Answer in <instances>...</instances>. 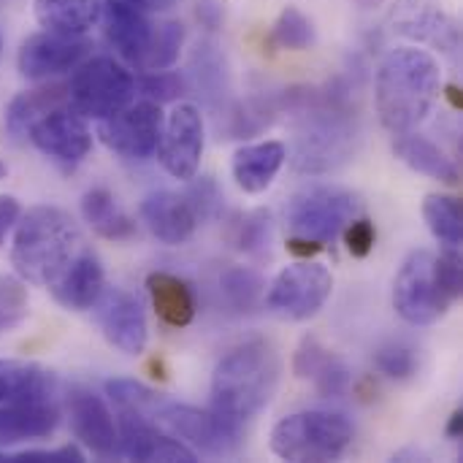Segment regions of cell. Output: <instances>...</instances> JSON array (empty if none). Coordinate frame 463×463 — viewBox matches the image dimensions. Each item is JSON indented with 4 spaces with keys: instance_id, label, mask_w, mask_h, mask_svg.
Here are the masks:
<instances>
[{
    "instance_id": "6da1fadb",
    "label": "cell",
    "mask_w": 463,
    "mask_h": 463,
    "mask_svg": "<svg viewBox=\"0 0 463 463\" xmlns=\"http://www.w3.org/2000/svg\"><path fill=\"white\" fill-rule=\"evenodd\" d=\"M442 92L439 60L418 46L391 49L374 81V103L388 133L404 136L418 130L434 111Z\"/></svg>"
},
{
    "instance_id": "7a4b0ae2",
    "label": "cell",
    "mask_w": 463,
    "mask_h": 463,
    "mask_svg": "<svg viewBox=\"0 0 463 463\" xmlns=\"http://www.w3.org/2000/svg\"><path fill=\"white\" fill-rule=\"evenodd\" d=\"M282 377V361L271 342L250 339L231 350L212 374V410L236 426L260 415Z\"/></svg>"
},
{
    "instance_id": "3957f363",
    "label": "cell",
    "mask_w": 463,
    "mask_h": 463,
    "mask_svg": "<svg viewBox=\"0 0 463 463\" xmlns=\"http://www.w3.org/2000/svg\"><path fill=\"white\" fill-rule=\"evenodd\" d=\"M81 250V231L65 209L33 206L14 225L11 266L22 282L49 288Z\"/></svg>"
},
{
    "instance_id": "277c9868",
    "label": "cell",
    "mask_w": 463,
    "mask_h": 463,
    "mask_svg": "<svg viewBox=\"0 0 463 463\" xmlns=\"http://www.w3.org/2000/svg\"><path fill=\"white\" fill-rule=\"evenodd\" d=\"M57 380L33 361L0 358V448L49 437L60 423Z\"/></svg>"
},
{
    "instance_id": "5b68a950",
    "label": "cell",
    "mask_w": 463,
    "mask_h": 463,
    "mask_svg": "<svg viewBox=\"0 0 463 463\" xmlns=\"http://www.w3.org/2000/svg\"><path fill=\"white\" fill-rule=\"evenodd\" d=\"M353 423L339 412L307 410L282 418L271 431L277 458L293 463L336 461L353 445Z\"/></svg>"
},
{
    "instance_id": "8992f818",
    "label": "cell",
    "mask_w": 463,
    "mask_h": 463,
    "mask_svg": "<svg viewBox=\"0 0 463 463\" xmlns=\"http://www.w3.org/2000/svg\"><path fill=\"white\" fill-rule=\"evenodd\" d=\"M68 106L84 119H106L133 100L136 79L114 57L81 60L65 87Z\"/></svg>"
},
{
    "instance_id": "52a82bcc",
    "label": "cell",
    "mask_w": 463,
    "mask_h": 463,
    "mask_svg": "<svg viewBox=\"0 0 463 463\" xmlns=\"http://www.w3.org/2000/svg\"><path fill=\"white\" fill-rule=\"evenodd\" d=\"M358 212H361L358 195L342 187L320 184L290 198L285 209V222L293 231V236L326 247L358 217Z\"/></svg>"
},
{
    "instance_id": "ba28073f",
    "label": "cell",
    "mask_w": 463,
    "mask_h": 463,
    "mask_svg": "<svg viewBox=\"0 0 463 463\" xmlns=\"http://www.w3.org/2000/svg\"><path fill=\"white\" fill-rule=\"evenodd\" d=\"M152 420H157L168 434L184 442L195 456L225 458L241 448V426L231 423L228 418L217 415L214 410H198L190 404H176L160 396Z\"/></svg>"
},
{
    "instance_id": "9c48e42d",
    "label": "cell",
    "mask_w": 463,
    "mask_h": 463,
    "mask_svg": "<svg viewBox=\"0 0 463 463\" xmlns=\"http://www.w3.org/2000/svg\"><path fill=\"white\" fill-rule=\"evenodd\" d=\"M355 149V125L342 109H317L307 117L296 138L293 165L301 174H326Z\"/></svg>"
},
{
    "instance_id": "30bf717a",
    "label": "cell",
    "mask_w": 463,
    "mask_h": 463,
    "mask_svg": "<svg viewBox=\"0 0 463 463\" xmlns=\"http://www.w3.org/2000/svg\"><path fill=\"white\" fill-rule=\"evenodd\" d=\"M334 277L326 266L301 260L277 274L269 288L266 304L274 315L285 320H309L331 298Z\"/></svg>"
},
{
    "instance_id": "8fae6325",
    "label": "cell",
    "mask_w": 463,
    "mask_h": 463,
    "mask_svg": "<svg viewBox=\"0 0 463 463\" xmlns=\"http://www.w3.org/2000/svg\"><path fill=\"white\" fill-rule=\"evenodd\" d=\"M393 307L410 326H431L450 309L437 285L434 255L429 250H418L404 260L393 285Z\"/></svg>"
},
{
    "instance_id": "7c38bea8",
    "label": "cell",
    "mask_w": 463,
    "mask_h": 463,
    "mask_svg": "<svg viewBox=\"0 0 463 463\" xmlns=\"http://www.w3.org/2000/svg\"><path fill=\"white\" fill-rule=\"evenodd\" d=\"M163 125H165V119H163L160 103L138 100V103H128L117 114L100 119L98 136L111 152H117L128 160H146L160 146Z\"/></svg>"
},
{
    "instance_id": "4fadbf2b",
    "label": "cell",
    "mask_w": 463,
    "mask_h": 463,
    "mask_svg": "<svg viewBox=\"0 0 463 463\" xmlns=\"http://www.w3.org/2000/svg\"><path fill=\"white\" fill-rule=\"evenodd\" d=\"M27 138L41 155L62 165H79L92 149V133L87 128V119L76 114L68 103L35 119L27 130Z\"/></svg>"
},
{
    "instance_id": "5bb4252c",
    "label": "cell",
    "mask_w": 463,
    "mask_h": 463,
    "mask_svg": "<svg viewBox=\"0 0 463 463\" xmlns=\"http://www.w3.org/2000/svg\"><path fill=\"white\" fill-rule=\"evenodd\" d=\"M119 412V453L130 461L144 463H193L198 456L179 442L174 434L163 431L157 420L133 410Z\"/></svg>"
},
{
    "instance_id": "9a60e30c",
    "label": "cell",
    "mask_w": 463,
    "mask_h": 463,
    "mask_svg": "<svg viewBox=\"0 0 463 463\" xmlns=\"http://www.w3.org/2000/svg\"><path fill=\"white\" fill-rule=\"evenodd\" d=\"M95 323L100 334L125 355H141L149 339L146 315L136 296L122 288H103L100 298L92 304Z\"/></svg>"
},
{
    "instance_id": "2e32d148",
    "label": "cell",
    "mask_w": 463,
    "mask_h": 463,
    "mask_svg": "<svg viewBox=\"0 0 463 463\" xmlns=\"http://www.w3.org/2000/svg\"><path fill=\"white\" fill-rule=\"evenodd\" d=\"M160 163L163 168L182 182L195 179L201 155H203V119L201 111L190 103H179L168 122L163 125V138H160Z\"/></svg>"
},
{
    "instance_id": "e0dca14e",
    "label": "cell",
    "mask_w": 463,
    "mask_h": 463,
    "mask_svg": "<svg viewBox=\"0 0 463 463\" xmlns=\"http://www.w3.org/2000/svg\"><path fill=\"white\" fill-rule=\"evenodd\" d=\"M90 52L84 35H60V33H35L24 38L16 54V68L30 81H43L60 73L73 71Z\"/></svg>"
},
{
    "instance_id": "ac0fdd59",
    "label": "cell",
    "mask_w": 463,
    "mask_h": 463,
    "mask_svg": "<svg viewBox=\"0 0 463 463\" xmlns=\"http://www.w3.org/2000/svg\"><path fill=\"white\" fill-rule=\"evenodd\" d=\"M65 407L71 418V431L87 450H92L100 458L119 456V431L114 415L95 391L73 385L68 391Z\"/></svg>"
},
{
    "instance_id": "d6986e66",
    "label": "cell",
    "mask_w": 463,
    "mask_h": 463,
    "mask_svg": "<svg viewBox=\"0 0 463 463\" xmlns=\"http://www.w3.org/2000/svg\"><path fill=\"white\" fill-rule=\"evenodd\" d=\"M141 222L149 228V233L157 241L176 247V244H184L193 239L195 228L203 222V214H201L195 198L190 195V190H184V193L157 190L144 198Z\"/></svg>"
},
{
    "instance_id": "ffe728a7",
    "label": "cell",
    "mask_w": 463,
    "mask_h": 463,
    "mask_svg": "<svg viewBox=\"0 0 463 463\" xmlns=\"http://www.w3.org/2000/svg\"><path fill=\"white\" fill-rule=\"evenodd\" d=\"M100 19H103L106 41L117 49V54L122 60H128L130 65H136L141 71L146 52L152 46L155 24L144 16L141 8H136L125 0H106Z\"/></svg>"
},
{
    "instance_id": "44dd1931",
    "label": "cell",
    "mask_w": 463,
    "mask_h": 463,
    "mask_svg": "<svg viewBox=\"0 0 463 463\" xmlns=\"http://www.w3.org/2000/svg\"><path fill=\"white\" fill-rule=\"evenodd\" d=\"M106 288V274H103V266L98 260V255L92 250H81L71 266L49 285L52 290V298L65 307V309H73V312H84V309H92V304L100 298Z\"/></svg>"
},
{
    "instance_id": "7402d4cb",
    "label": "cell",
    "mask_w": 463,
    "mask_h": 463,
    "mask_svg": "<svg viewBox=\"0 0 463 463\" xmlns=\"http://www.w3.org/2000/svg\"><path fill=\"white\" fill-rule=\"evenodd\" d=\"M285 160H288V146L282 141L247 144L233 155V163H231L233 179L244 193L258 195L277 179Z\"/></svg>"
},
{
    "instance_id": "603a6c76",
    "label": "cell",
    "mask_w": 463,
    "mask_h": 463,
    "mask_svg": "<svg viewBox=\"0 0 463 463\" xmlns=\"http://www.w3.org/2000/svg\"><path fill=\"white\" fill-rule=\"evenodd\" d=\"M146 290L157 317L171 328H187L195 320V293L193 288L168 271H152L146 277Z\"/></svg>"
},
{
    "instance_id": "cb8c5ba5",
    "label": "cell",
    "mask_w": 463,
    "mask_h": 463,
    "mask_svg": "<svg viewBox=\"0 0 463 463\" xmlns=\"http://www.w3.org/2000/svg\"><path fill=\"white\" fill-rule=\"evenodd\" d=\"M103 0H33L35 22L60 35H84L98 24Z\"/></svg>"
},
{
    "instance_id": "d4e9b609",
    "label": "cell",
    "mask_w": 463,
    "mask_h": 463,
    "mask_svg": "<svg viewBox=\"0 0 463 463\" xmlns=\"http://www.w3.org/2000/svg\"><path fill=\"white\" fill-rule=\"evenodd\" d=\"M393 24L399 33H404L412 41L434 43V46H442L448 52H453L458 46L456 22L434 5H420V3L404 5L399 11V16H393Z\"/></svg>"
},
{
    "instance_id": "484cf974",
    "label": "cell",
    "mask_w": 463,
    "mask_h": 463,
    "mask_svg": "<svg viewBox=\"0 0 463 463\" xmlns=\"http://www.w3.org/2000/svg\"><path fill=\"white\" fill-rule=\"evenodd\" d=\"M393 152L402 163H407L412 171L418 174H426L437 182H445V184H458L461 174H458V165L445 155V149H439L434 141H429L426 136H418L415 130L412 133H404V136H396V144H393Z\"/></svg>"
},
{
    "instance_id": "4316f807",
    "label": "cell",
    "mask_w": 463,
    "mask_h": 463,
    "mask_svg": "<svg viewBox=\"0 0 463 463\" xmlns=\"http://www.w3.org/2000/svg\"><path fill=\"white\" fill-rule=\"evenodd\" d=\"M81 217L100 239L128 241L136 236L133 217L122 212V206L106 187H92L81 195Z\"/></svg>"
},
{
    "instance_id": "83f0119b",
    "label": "cell",
    "mask_w": 463,
    "mask_h": 463,
    "mask_svg": "<svg viewBox=\"0 0 463 463\" xmlns=\"http://www.w3.org/2000/svg\"><path fill=\"white\" fill-rule=\"evenodd\" d=\"M68 103V92L65 87H38V90H24L19 92L8 109H5V133L11 141H19V138H27V130L33 128L35 119H41L46 111L57 109V106H65Z\"/></svg>"
},
{
    "instance_id": "f1b7e54d",
    "label": "cell",
    "mask_w": 463,
    "mask_h": 463,
    "mask_svg": "<svg viewBox=\"0 0 463 463\" xmlns=\"http://www.w3.org/2000/svg\"><path fill=\"white\" fill-rule=\"evenodd\" d=\"M190 79L193 87L209 100L217 103L228 92V71H225V57L214 41H198L190 57Z\"/></svg>"
},
{
    "instance_id": "f546056e",
    "label": "cell",
    "mask_w": 463,
    "mask_h": 463,
    "mask_svg": "<svg viewBox=\"0 0 463 463\" xmlns=\"http://www.w3.org/2000/svg\"><path fill=\"white\" fill-rule=\"evenodd\" d=\"M231 244L244 252L247 258L263 260L271 255V239H274V225H271V214L263 209L255 212H244L236 214L231 222Z\"/></svg>"
},
{
    "instance_id": "4dcf8cb0",
    "label": "cell",
    "mask_w": 463,
    "mask_h": 463,
    "mask_svg": "<svg viewBox=\"0 0 463 463\" xmlns=\"http://www.w3.org/2000/svg\"><path fill=\"white\" fill-rule=\"evenodd\" d=\"M423 220L437 241L445 247H461L463 239V209L461 201L453 195H426Z\"/></svg>"
},
{
    "instance_id": "1f68e13d",
    "label": "cell",
    "mask_w": 463,
    "mask_h": 463,
    "mask_svg": "<svg viewBox=\"0 0 463 463\" xmlns=\"http://www.w3.org/2000/svg\"><path fill=\"white\" fill-rule=\"evenodd\" d=\"M220 290L228 307H233L236 312H252L260 307L266 296V279L250 266H233L222 274Z\"/></svg>"
},
{
    "instance_id": "d6a6232c",
    "label": "cell",
    "mask_w": 463,
    "mask_h": 463,
    "mask_svg": "<svg viewBox=\"0 0 463 463\" xmlns=\"http://www.w3.org/2000/svg\"><path fill=\"white\" fill-rule=\"evenodd\" d=\"M271 38H274V43H277L279 49L304 52V49H309V46L315 43V24H312V19H309L304 11L288 5V8L277 16L274 30H271Z\"/></svg>"
},
{
    "instance_id": "836d02e7",
    "label": "cell",
    "mask_w": 463,
    "mask_h": 463,
    "mask_svg": "<svg viewBox=\"0 0 463 463\" xmlns=\"http://www.w3.org/2000/svg\"><path fill=\"white\" fill-rule=\"evenodd\" d=\"M184 43V27L179 22H163L155 24V35H152V46L146 52V60L141 65V71H165L179 60Z\"/></svg>"
},
{
    "instance_id": "e575fe53",
    "label": "cell",
    "mask_w": 463,
    "mask_h": 463,
    "mask_svg": "<svg viewBox=\"0 0 463 463\" xmlns=\"http://www.w3.org/2000/svg\"><path fill=\"white\" fill-rule=\"evenodd\" d=\"M30 312L27 288L19 277L0 274V331H11L24 323Z\"/></svg>"
},
{
    "instance_id": "d590c367",
    "label": "cell",
    "mask_w": 463,
    "mask_h": 463,
    "mask_svg": "<svg viewBox=\"0 0 463 463\" xmlns=\"http://www.w3.org/2000/svg\"><path fill=\"white\" fill-rule=\"evenodd\" d=\"M374 366H377L380 374H385L391 380H410L415 374V369H418V358H415V350L410 345L391 342V345L377 350Z\"/></svg>"
},
{
    "instance_id": "8d00e7d4",
    "label": "cell",
    "mask_w": 463,
    "mask_h": 463,
    "mask_svg": "<svg viewBox=\"0 0 463 463\" xmlns=\"http://www.w3.org/2000/svg\"><path fill=\"white\" fill-rule=\"evenodd\" d=\"M136 87L141 90V95L146 100H155V103H171V100L182 98L184 90H187L184 79L179 73L168 71V68L165 71H146L136 81Z\"/></svg>"
},
{
    "instance_id": "74e56055",
    "label": "cell",
    "mask_w": 463,
    "mask_h": 463,
    "mask_svg": "<svg viewBox=\"0 0 463 463\" xmlns=\"http://www.w3.org/2000/svg\"><path fill=\"white\" fill-rule=\"evenodd\" d=\"M434 277H437V285L450 304L461 298L463 266L458 247H445V252L439 258H434Z\"/></svg>"
},
{
    "instance_id": "f35d334b",
    "label": "cell",
    "mask_w": 463,
    "mask_h": 463,
    "mask_svg": "<svg viewBox=\"0 0 463 463\" xmlns=\"http://www.w3.org/2000/svg\"><path fill=\"white\" fill-rule=\"evenodd\" d=\"M312 380H315L317 393L326 396V399H339V396H345V393L350 391V383H353L350 369H347L339 358H334V355L323 364V369H320Z\"/></svg>"
},
{
    "instance_id": "ab89813d",
    "label": "cell",
    "mask_w": 463,
    "mask_h": 463,
    "mask_svg": "<svg viewBox=\"0 0 463 463\" xmlns=\"http://www.w3.org/2000/svg\"><path fill=\"white\" fill-rule=\"evenodd\" d=\"M328 358H331V353L320 345L317 336H304L293 355V374L298 380H312Z\"/></svg>"
},
{
    "instance_id": "60d3db41",
    "label": "cell",
    "mask_w": 463,
    "mask_h": 463,
    "mask_svg": "<svg viewBox=\"0 0 463 463\" xmlns=\"http://www.w3.org/2000/svg\"><path fill=\"white\" fill-rule=\"evenodd\" d=\"M345 244H347V252L353 255V258H366L372 250H374V239H377V231H374V222H369V220H353L345 231Z\"/></svg>"
},
{
    "instance_id": "b9f144b4",
    "label": "cell",
    "mask_w": 463,
    "mask_h": 463,
    "mask_svg": "<svg viewBox=\"0 0 463 463\" xmlns=\"http://www.w3.org/2000/svg\"><path fill=\"white\" fill-rule=\"evenodd\" d=\"M5 461L11 463H68V461H84V453L73 445L68 448H57V450H24V453H5Z\"/></svg>"
},
{
    "instance_id": "7bdbcfd3",
    "label": "cell",
    "mask_w": 463,
    "mask_h": 463,
    "mask_svg": "<svg viewBox=\"0 0 463 463\" xmlns=\"http://www.w3.org/2000/svg\"><path fill=\"white\" fill-rule=\"evenodd\" d=\"M19 214H22V206L14 195H0V250L5 244V236L14 231Z\"/></svg>"
},
{
    "instance_id": "ee69618b",
    "label": "cell",
    "mask_w": 463,
    "mask_h": 463,
    "mask_svg": "<svg viewBox=\"0 0 463 463\" xmlns=\"http://www.w3.org/2000/svg\"><path fill=\"white\" fill-rule=\"evenodd\" d=\"M195 16L206 30H217L222 24V5L217 0H198L195 3Z\"/></svg>"
},
{
    "instance_id": "f6af8a7d",
    "label": "cell",
    "mask_w": 463,
    "mask_h": 463,
    "mask_svg": "<svg viewBox=\"0 0 463 463\" xmlns=\"http://www.w3.org/2000/svg\"><path fill=\"white\" fill-rule=\"evenodd\" d=\"M323 250V244H317V241H309V239H301V236H293L290 241H288V252H293V255H298V258H312V255H317Z\"/></svg>"
},
{
    "instance_id": "bcb514c9",
    "label": "cell",
    "mask_w": 463,
    "mask_h": 463,
    "mask_svg": "<svg viewBox=\"0 0 463 463\" xmlns=\"http://www.w3.org/2000/svg\"><path fill=\"white\" fill-rule=\"evenodd\" d=\"M125 3H130V5H136V8H141V11H168V8H174L179 0H125Z\"/></svg>"
},
{
    "instance_id": "7dc6e473",
    "label": "cell",
    "mask_w": 463,
    "mask_h": 463,
    "mask_svg": "<svg viewBox=\"0 0 463 463\" xmlns=\"http://www.w3.org/2000/svg\"><path fill=\"white\" fill-rule=\"evenodd\" d=\"M445 434H448L450 439H461V434H463V412H461V410H456V412L450 415V420H448V429H445Z\"/></svg>"
},
{
    "instance_id": "c3c4849f",
    "label": "cell",
    "mask_w": 463,
    "mask_h": 463,
    "mask_svg": "<svg viewBox=\"0 0 463 463\" xmlns=\"http://www.w3.org/2000/svg\"><path fill=\"white\" fill-rule=\"evenodd\" d=\"M355 3H358L361 8H377V5H380L383 0H355Z\"/></svg>"
},
{
    "instance_id": "681fc988",
    "label": "cell",
    "mask_w": 463,
    "mask_h": 463,
    "mask_svg": "<svg viewBox=\"0 0 463 463\" xmlns=\"http://www.w3.org/2000/svg\"><path fill=\"white\" fill-rule=\"evenodd\" d=\"M3 176H5V163L0 160V179H3Z\"/></svg>"
},
{
    "instance_id": "f907efd6",
    "label": "cell",
    "mask_w": 463,
    "mask_h": 463,
    "mask_svg": "<svg viewBox=\"0 0 463 463\" xmlns=\"http://www.w3.org/2000/svg\"><path fill=\"white\" fill-rule=\"evenodd\" d=\"M0 49H3V41H0Z\"/></svg>"
}]
</instances>
